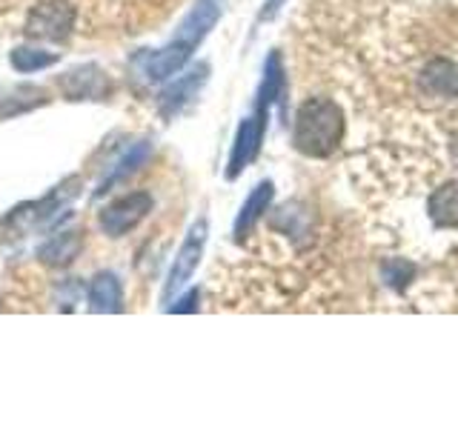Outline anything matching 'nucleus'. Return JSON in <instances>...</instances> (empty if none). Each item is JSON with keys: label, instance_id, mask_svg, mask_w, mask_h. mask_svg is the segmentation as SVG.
Masks as SVG:
<instances>
[{"label": "nucleus", "instance_id": "obj_8", "mask_svg": "<svg viewBox=\"0 0 458 429\" xmlns=\"http://www.w3.org/2000/svg\"><path fill=\"white\" fill-rule=\"evenodd\" d=\"M224 6H226V0H195L192 9L186 12V18L178 26L175 40L198 49L200 43H204V38L215 29V23L221 21Z\"/></svg>", "mask_w": 458, "mask_h": 429}, {"label": "nucleus", "instance_id": "obj_4", "mask_svg": "<svg viewBox=\"0 0 458 429\" xmlns=\"http://www.w3.org/2000/svg\"><path fill=\"white\" fill-rule=\"evenodd\" d=\"M149 212H152L149 192H129L118 200H112L109 206H104V212L98 214V226H100V232L109 238H123L126 232H132Z\"/></svg>", "mask_w": 458, "mask_h": 429}, {"label": "nucleus", "instance_id": "obj_3", "mask_svg": "<svg viewBox=\"0 0 458 429\" xmlns=\"http://www.w3.org/2000/svg\"><path fill=\"white\" fill-rule=\"evenodd\" d=\"M207 221L204 218H198L192 226H190V232H186L183 243H181V249L175 255V264H172L169 269V275H166V283H164V304H169L172 298H175L186 283L192 281L195 275V269L200 264V257H204V247H207Z\"/></svg>", "mask_w": 458, "mask_h": 429}, {"label": "nucleus", "instance_id": "obj_9", "mask_svg": "<svg viewBox=\"0 0 458 429\" xmlns=\"http://www.w3.org/2000/svg\"><path fill=\"white\" fill-rule=\"evenodd\" d=\"M192 46H186V43L172 38V43H166L164 49H155V52H147L140 57L143 63V75H147L149 83H166L178 75V72L190 63L192 57Z\"/></svg>", "mask_w": 458, "mask_h": 429}, {"label": "nucleus", "instance_id": "obj_6", "mask_svg": "<svg viewBox=\"0 0 458 429\" xmlns=\"http://www.w3.org/2000/svg\"><path fill=\"white\" fill-rule=\"evenodd\" d=\"M264 132H267V114L258 109L250 114V118H243L238 123L233 152H229V161H226V181L241 178V172L255 161L258 152H261Z\"/></svg>", "mask_w": 458, "mask_h": 429}, {"label": "nucleus", "instance_id": "obj_22", "mask_svg": "<svg viewBox=\"0 0 458 429\" xmlns=\"http://www.w3.org/2000/svg\"><path fill=\"white\" fill-rule=\"evenodd\" d=\"M453 157H455V164H458V140L453 143Z\"/></svg>", "mask_w": 458, "mask_h": 429}, {"label": "nucleus", "instance_id": "obj_18", "mask_svg": "<svg viewBox=\"0 0 458 429\" xmlns=\"http://www.w3.org/2000/svg\"><path fill=\"white\" fill-rule=\"evenodd\" d=\"M149 152H152V147H149V140H143V143H138L135 149H129V155L123 157V161L118 164V169L112 172V175L98 186L95 189V198L98 195H106V192H112V186H118V183H123L129 175H135V172L143 166V161L149 157Z\"/></svg>", "mask_w": 458, "mask_h": 429}, {"label": "nucleus", "instance_id": "obj_21", "mask_svg": "<svg viewBox=\"0 0 458 429\" xmlns=\"http://www.w3.org/2000/svg\"><path fill=\"white\" fill-rule=\"evenodd\" d=\"M281 6H284V0H264V9L258 14V21H272L281 12Z\"/></svg>", "mask_w": 458, "mask_h": 429}, {"label": "nucleus", "instance_id": "obj_14", "mask_svg": "<svg viewBox=\"0 0 458 429\" xmlns=\"http://www.w3.org/2000/svg\"><path fill=\"white\" fill-rule=\"evenodd\" d=\"M286 89V75H284V61H281V52H269L267 63H264V78L261 86H258V97H255V109L269 114V106L281 100Z\"/></svg>", "mask_w": 458, "mask_h": 429}, {"label": "nucleus", "instance_id": "obj_17", "mask_svg": "<svg viewBox=\"0 0 458 429\" xmlns=\"http://www.w3.org/2000/svg\"><path fill=\"white\" fill-rule=\"evenodd\" d=\"M61 61V55L55 52H47V49H38V46H18L12 55H9V63L14 72H21V75H35V72H43L55 66Z\"/></svg>", "mask_w": 458, "mask_h": 429}, {"label": "nucleus", "instance_id": "obj_19", "mask_svg": "<svg viewBox=\"0 0 458 429\" xmlns=\"http://www.w3.org/2000/svg\"><path fill=\"white\" fill-rule=\"evenodd\" d=\"M415 275V266L407 264V261H386L384 264V278L390 286H395V290H404V286H410Z\"/></svg>", "mask_w": 458, "mask_h": 429}, {"label": "nucleus", "instance_id": "obj_12", "mask_svg": "<svg viewBox=\"0 0 458 429\" xmlns=\"http://www.w3.org/2000/svg\"><path fill=\"white\" fill-rule=\"evenodd\" d=\"M83 249V235L78 229H66V232H57L49 240H43L38 247V261L49 269H64L72 261H78V255Z\"/></svg>", "mask_w": 458, "mask_h": 429}, {"label": "nucleus", "instance_id": "obj_13", "mask_svg": "<svg viewBox=\"0 0 458 429\" xmlns=\"http://www.w3.org/2000/svg\"><path fill=\"white\" fill-rule=\"evenodd\" d=\"M89 309L92 312H100V315H114L123 309V290H121V281L118 275H112V272H98L89 283Z\"/></svg>", "mask_w": 458, "mask_h": 429}, {"label": "nucleus", "instance_id": "obj_15", "mask_svg": "<svg viewBox=\"0 0 458 429\" xmlns=\"http://www.w3.org/2000/svg\"><path fill=\"white\" fill-rule=\"evenodd\" d=\"M421 86L441 97H458V63L453 61H429L421 72Z\"/></svg>", "mask_w": 458, "mask_h": 429}, {"label": "nucleus", "instance_id": "obj_11", "mask_svg": "<svg viewBox=\"0 0 458 429\" xmlns=\"http://www.w3.org/2000/svg\"><path fill=\"white\" fill-rule=\"evenodd\" d=\"M272 198H276V186H272L269 181H261V183H258L255 189L250 192V198L243 200L241 212L235 214V226H233L235 240H247V238L252 235V229L258 226V221H261L264 214L269 212Z\"/></svg>", "mask_w": 458, "mask_h": 429}, {"label": "nucleus", "instance_id": "obj_20", "mask_svg": "<svg viewBox=\"0 0 458 429\" xmlns=\"http://www.w3.org/2000/svg\"><path fill=\"white\" fill-rule=\"evenodd\" d=\"M198 290H190V292H186L181 300H178V304H172L169 307V312H195L198 309Z\"/></svg>", "mask_w": 458, "mask_h": 429}, {"label": "nucleus", "instance_id": "obj_16", "mask_svg": "<svg viewBox=\"0 0 458 429\" xmlns=\"http://www.w3.org/2000/svg\"><path fill=\"white\" fill-rule=\"evenodd\" d=\"M427 212L436 226L441 229H458V183H441L429 195Z\"/></svg>", "mask_w": 458, "mask_h": 429}, {"label": "nucleus", "instance_id": "obj_1", "mask_svg": "<svg viewBox=\"0 0 458 429\" xmlns=\"http://www.w3.org/2000/svg\"><path fill=\"white\" fill-rule=\"evenodd\" d=\"M344 112L335 100L310 97L298 106L293 123V143L307 157H329L344 140Z\"/></svg>", "mask_w": 458, "mask_h": 429}, {"label": "nucleus", "instance_id": "obj_7", "mask_svg": "<svg viewBox=\"0 0 458 429\" xmlns=\"http://www.w3.org/2000/svg\"><path fill=\"white\" fill-rule=\"evenodd\" d=\"M57 86H61L66 100H104L112 89L104 69H98L95 63H83L78 69L64 72L57 78Z\"/></svg>", "mask_w": 458, "mask_h": 429}, {"label": "nucleus", "instance_id": "obj_2", "mask_svg": "<svg viewBox=\"0 0 458 429\" xmlns=\"http://www.w3.org/2000/svg\"><path fill=\"white\" fill-rule=\"evenodd\" d=\"M64 192H52L32 204H23L18 209H12L4 218V229L12 232L14 238H23L26 232H49L52 226H57L64 218H69V212L64 206Z\"/></svg>", "mask_w": 458, "mask_h": 429}, {"label": "nucleus", "instance_id": "obj_10", "mask_svg": "<svg viewBox=\"0 0 458 429\" xmlns=\"http://www.w3.org/2000/svg\"><path fill=\"white\" fill-rule=\"evenodd\" d=\"M207 75H209V66L198 63L192 72H186L183 78H178L175 83H169L166 89L161 92V97H157V112H161L164 118H175V114L200 92V86L207 83Z\"/></svg>", "mask_w": 458, "mask_h": 429}, {"label": "nucleus", "instance_id": "obj_5", "mask_svg": "<svg viewBox=\"0 0 458 429\" xmlns=\"http://www.w3.org/2000/svg\"><path fill=\"white\" fill-rule=\"evenodd\" d=\"M75 26V6L69 0H47L26 18V35L35 40H66Z\"/></svg>", "mask_w": 458, "mask_h": 429}]
</instances>
